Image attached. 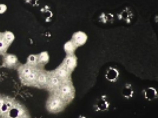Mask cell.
Segmentation results:
<instances>
[{"label":"cell","instance_id":"6da1fadb","mask_svg":"<svg viewBox=\"0 0 158 118\" xmlns=\"http://www.w3.org/2000/svg\"><path fill=\"white\" fill-rule=\"evenodd\" d=\"M109 106L110 103L106 96L102 95L99 99L96 108L97 111L103 112L107 110L109 108Z\"/></svg>","mask_w":158,"mask_h":118},{"label":"cell","instance_id":"7a4b0ae2","mask_svg":"<svg viewBox=\"0 0 158 118\" xmlns=\"http://www.w3.org/2000/svg\"><path fill=\"white\" fill-rule=\"evenodd\" d=\"M119 75L118 70L115 68H110L106 71L105 77L106 79L111 82H115Z\"/></svg>","mask_w":158,"mask_h":118},{"label":"cell","instance_id":"3957f363","mask_svg":"<svg viewBox=\"0 0 158 118\" xmlns=\"http://www.w3.org/2000/svg\"><path fill=\"white\" fill-rule=\"evenodd\" d=\"M143 93L145 98L148 100H153L157 97V91L153 87H148L144 89Z\"/></svg>","mask_w":158,"mask_h":118},{"label":"cell","instance_id":"277c9868","mask_svg":"<svg viewBox=\"0 0 158 118\" xmlns=\"http://www.w3.org/2000/svg\"><path fill=\"white\" fill-rule=\"evenodd\" d=\"M23 113V111L21 108L19 106L12 105L7 114L10 117L16 118L22 116Z\"/></svg>","mask_w":158,"mask_h":118},{"label":"cell","instance_id":"5b68a950","mask_svg":"<svg viewBox=\"0 0 158 118\" xmlns=\"http://www.w3.org/2000/svg\"><path fill=\"white\" fill-rule=\"evenodd\" d=\"M122 93L126 98L129 99L131 98L134 94V91L131 85L129 83L125 84L122 88Z\"/></svg>","mask_w":158,"mask_h":118},{"label":"cell","instance_id":"8992f818","mask_svg":"<svg viewBox=\"0 0 158 118\" xmlns=\"http://www.w3.org/2000/svg\"><path fill=\"white\" fill-rule=\"evenodd\" d=\"M12 106L10 102L2 99H0V112L2 113H7Z\"/></svg>","mask_w":158,"mask_h":118},{"label":"cell","instance_id":"52a82bcc","mask_svg":"<svg viewBox=\"0 0 158 118\" xmlns=\"http://www.w3.org/2000/svg\"><path fill=\"white\" fill-rule=\"evenodd\" d=\"M62 102L59 98H54L52 99L49 104V108L52 111H55L59 108Z\"/></svg>","mask_w":158,"mask_h":118},{"label":"cell","instance_id":"ba28073f","mask_svg":"<svg viewBox=\"0 0 158 118\" xmlns=\"http://www.w3.org/2000/svg\"><path fill=\"white\" fill-rule=\"evenodd\" d=\"M5 60V63L7 65L11 66L16 63L17 61V59L14 55L9 54L6 56Z\"/></svg>","mask_w":158,"mask_h":118},{"label":"cell","instance_id":"9c48e42d","mask_svg":"<svg viewBox=\"0 0 158 118\" xmlns=\"http://www.w3.org/2000/svg\"><path fill=\"white\" fill-rule=\"evenodd\" d=\"M86 39V35L83 33L79 32L75 36L76 41L79 44H82L85 42Z\"/></svg>","mask_w":158,"mask_h":118},{"label":"cell","instance_id":"30bf717a","mask_svg":"<svg viewBox=\"0 0 158 118\" xmlns=\"http://www.w3.org/2000/svg\"><path fill=\"white\" fill-rule=\"evenodd\" d=\"M65 63L67 66L69 68L73 67L75 64V60L73 57H69L65 61Z\"/></svg>","mask_w":158,"mask_h":118},{"label":"cell","instance_id":"8fae6325","mask_svg":"<svg viewBox=\"0 0 158 118\" xmlns=\"http://www.w3.org/2000/svg\"><path fill=\"white\" fill-rule=\"evenodd\" d=\"M37 80L38 82L41 84H44L47 81L46 77L44 74H41L37 77Z\"/></svg>","mask_w":158,"mask_h":118},{"label":"cell","instance_id":"7c38bea8","mask_svg":"<svg viewBox=\"0 0 158 118\" xmlns=\"http://www.w3.org/2000/svg\"><path fill=\"white\" fill-rule=\"evenodd\" d=\"M61 91L62 94L64 95H67L70 93L71 89L69 86L66 85L62 88Z\"/></svg>","mask_w":158,"mask_h":118},{"label":"cell","instance_id":"4fadbf2b","mask_svg":"<svg viewBox=\"0 0 158 118\" xmlns=\"http://www.w3.org/2000/svg\"><path fill=\"white\" fill-rule=\"evenodd\" d=\"M6 39L9 42H11L14 38L13 34L10 32H7L4 34Z\"/></svg>","mask_w":158,"mask_h":118},{"label":"cell","instance_id":"5bb4252c","mask_svg":"<svg viewBox=\"0 0 158 118\" xmlns=\"http://www.w3.org/2000/svg\"><path fill=\"white\" fill-rule=\"evenodd\" d=\"M57 74L58 77L61 78H64L66 77L67 73L64 69H61L58 70Z\"/></svg>","mask_w":158,"mask_h":118},{"label":"cell","instance_id":"9a60e30c","mask_svg":"<svg viewBox=\"0 0 158 118\" xmlns=\"http://www.w3.org/2000/svg\"><path fill=\"white\" fill-rule=\"evenodd\" d=\"M50 82L51 84L53 86L58 85L59 83L58 79L55 76H53L51 78Z\"/></svg>","mask_w":158,"mask_h":118},{"label":"cell","instance_id":"2e32d148","mask_svg":"<svg viewBox=\"0 0 158 118\" xmlns=\"http://www.w3.org/2000/svg\"><path fill=\"white\" fill-rule=\"evenodd\" d=\"M40 58L41 60L43 61H47L48 59V56L47 53L43 52L40 55Z\"/></svg>","mask_w":158,"mask_h":118},{"label":"cell","instance_id":"e0dca14e","mask_svg":"<svg viewBox=\"0 0 158 118\" xmlns=\"http://www.w3.org/2000/svg\"><path fill=\"white\" fill-rule=\"evenodd\" d=\"M65 48L68 51H71L73 49V46L71 42L67 43L65 45Z\"/></svg>","mask_w":158,"mask_h":118},{"label":"cell","instance_id":"ac0fdd59","mask_svg":"<svg viewBox=\"0 0 158 118\" xmlns=\"http://www.w3.org/2000/svg\"><path fill=\"white\" fill-rule=\"evenodd\" d=\"M28 60L31 63H34L35 61V57L34 56L31 55L29 57Z\"/></svg>","mask_w":158,"mask_h":118},{"label":"cell","instance_id":"d6986e66","mask_svg":"<svg viewBox=\"0 0 158 118\" xmlns=\"http://www.w3.org/2000/svg\"><path fill=\"white\" fill-rule=\"evenodd\" d=\"M6 9V7L5 5H0V13L4 12Z\"/></svg>","mask_w":158,"mask_h":118}]
</instances>
